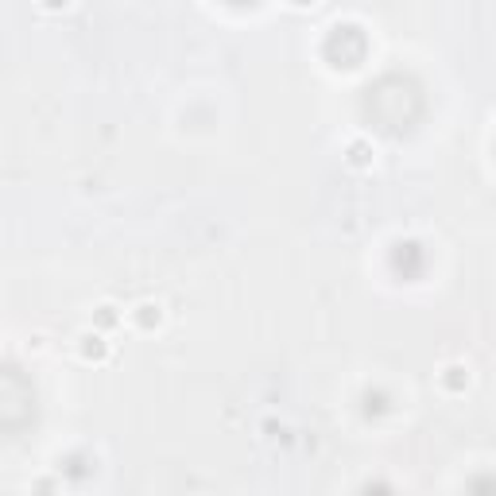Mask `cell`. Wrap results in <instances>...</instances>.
Returning a JSON list of instances; mask_svg holds the SVG:
<instances>
[{
  "label": "cell",
  "instance_id": "3957f363",
  "mask_svg": "<svg viewBox=\"0 0 496 496\" xmlns=\"http://www.w3.org/2000/svg\"><path fill=\"white\" fill-rule=\"evenodd\" d=\"M128 322H133V330H140V334H155V330H163L167 310L160 299H140V303L128 310Z\"/></svg>",
  "mask_w": 496,
  "mask_h": 496
},
{
  "label": "cell",
  "instance_id": "7a4b0ae2",
  "mask_svg": "<svg viewBox=\"0 0 496 496\" xmlns=\"http://www.w3.org/2000/svg\"><path fill=\"white\" fill-rule=\"evenodd\" d=\"M74 349L78 357H82L86 364H109L113 361V342L109 334H97V330H82L74 337Z\"/></svg>",
  "mask_w": 496,
  "mask_h": 496
},
{
  "label": "cell",
  "instance_id": "6da1fadb",
  "mask_svg": "<svg viewBox=\"0 0 496 496\" xmlns=\"http://www.w3.org/2000/svg\"><path fill=\"white\" fill-rule=\"evenodd\" d=\"M435 381H438L442 396L458 400V396H465V391L473 388V369H469L465 361H446V364H442V369L435 372Z\"/></svg>",
  "mask_w": 496,
  "mask_h": 496
},
{
  "label": "cell",
  "instance_id": "277c9868",
  "mask_svg": "<svg viewBox=\"0 0 496 496\" xmlns=\"http://www.w3.org/2000/svg\"><path fill=\"white\" fill-rule=\"evenodd\" d=\"M124 326V307H116L113 299H106V303H97L94 310H89V330L97 334H116Z\"/></svg>",
  "mask_w": 496,
  "mask_h": 496
},
{
  "label": "cell",
  "instance_id": "5b68a950",
  "mask_svg": "<svg viewBox=\"0 0 496 496\" xmlns=\"http://www.w3.org/2000/svg\"><path fill=\"white\" fill-rule=\"evenodd\" d=\"M345 163L354 167V171H372V163H376V143L369 136H349L345 140Z\"/></svg>",
  "mask_w": 496,
  "mask_h": 496
},
{
  "label": "cell",
  "instance_id": "8992f818",
  "mask_svg": "<svg viewBox=\"0 0 496 496\" xmlns=\"http://www.w3.org/2000/svg\"><path fill=\"white\" fill-rule=\"evenodd\" d=\"M32 496H62V481L55 473H39L32 477Z\"/></svg>",
  "mask_w": 496,
  "mask_h": 496
}]
</instances>
